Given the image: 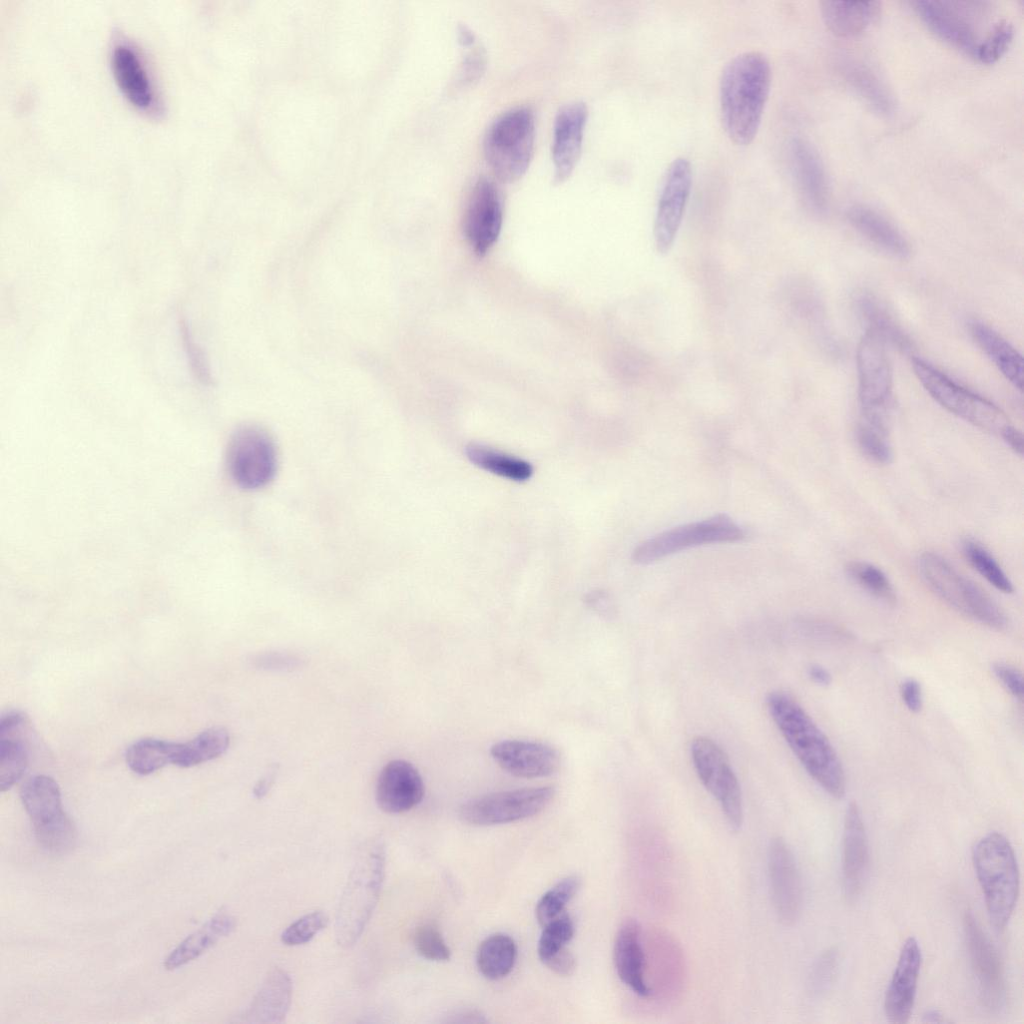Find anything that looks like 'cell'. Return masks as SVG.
I'll list each match as a JSON object with an SVG mask.
<instances>
[{
  "instance_id": "1",
  "label": "cell",
  "mask_w": 1024,
  "mask_h": 1024,
  "mask_svg": "<svg viewBox=\"0 0 1024 1024\" xmlns=\"http://www.w3.org/2000/svg\"><path fill=\"white\" fill-rule=\"evenodd\" d=\"M771 86V66L758 51L736 55L723 68L719 84L723 128L737 145H749L755 138Z\"/></svg>"
},
{
  "instance_id": "2",
  "label": "cell",
  "mask_w": 1024,
  "mask_h": 1024,
  "mask_svg": "<svg viewBox=\"0 0 1024 1024\" xmlns=\"http://www.w3.org/2000/svg\"><path fill=\"white\" fill-rule=\"evenodd\" d=\"M766 702L773 721L807 773L829 795L843 797L844 770L823 731L790 695L774 691Z\"/></svg>"
},
{
  "instance_id": "3",
  "label": "cell",
  "mask_w": 1024,
  "mask_h": 1024,
  "mask_svg": "<svg viewBox=\"0 0 1024 1024\" xmlns=\"http://www.w3.org/2000/svg\"><path fill=\"white\" fill-rule=\"evenodd\" d=\"M384 868L383 841L373 839L361 850L338 905L335 934L339 945L351 947L361 937L379 899Z\"/></svg>"
},
{
  "instance_id": "4",
  "label": "cell",
  "mask_w": 1024,
  "mask_h": 1024,
  "mask_svg": "<svg viewBox=\"0 0 1024 1024\" xmlns=\"http://www.w3.org/2000/svg\"><path fill=\"white\" fill-rule=\"evenodd\" d=\"M975 873L991 923L997 930L1008 924L1019 896V869L1009 840L991 832L972 849Z\"/></svg>"
},
{
  "instance_id": "5",
  "label": "cell",
  "mask_w": 1024,
  "mask_h": 1024,
  "mask_svg": "<svg viewBox=\"0 0 1024 1024\" xmlns=\"http://www.w3.org/2000/svg\"><path fill=\"white\" fill-rule=\"evenodd\" d=\"M917 566L927 586L947 605L991 629L1007 627V616L998 604L943 557L925 552L919 556Z\"/></svg>"
},
{
  "instance_id": "6",
  "label": "cell",
  "mask_w": 1024,
  "mask_h": 1024,
  "mask_svg": "<svg viewBox=\"0 0 1024 1024\" xmlns=\"http://www.w3.org/2000/svg\"><path fill=\"white\" fill-rule=\"evenodd\" d=\"M534 115L528 107L503 112L486 131L485 158L496 177L513 182L526 172L533 155Z\"/></svg>"
},
{
  "instance_id": "7",
  "label": "cell",
  "mask_w": 1024,
  "mask_h": 1024,
  "mask_svg": "<svg viewBox=\"0 0 1024 1024\" xmlns=\"http://www.w3.org/2000/svg\"><path fill=\"white\" fill-rule=\"evenodd\" d=\"M911 363L914 374L927 393L950 413L998 435L1011 424L1000 407L962 386L931 363L919 357H913Z\"/></svg>"
},
{
  "instance_id": "8",
  "label": "cell",
  "mask_w": 1024,
  "mask_h": 1024,
  "mask_svg": "<svg viewBox=\"0 0 1024 1024\" xmlns=\"http://www.w3.org/2000/svg\"><path fill=\"white\" fill-rule=\"evenodd\" d=\"M20 798L43 849L61 855L74 848L77 831L63 810L61 792L53 778L46 775L31 777L22 786Z\"/></svg>"
},
{
  "instance_id": "9",
  "label": "cell",
  "mask_w": 1024,
  "mask_h": 1024,
  "mask_svg": "<svg viewBox=\"0 0 1024 1024\" xmlns=\"http://www.w3.org/2000/svg\"><path fill=\"white\" fill-rule=\"evenodd\" d=\"M887 344L866 330L856 353L861 420L889 428L893 375Z\"/></svg>"
},
{
  "instance_id": "10",
  "label": "cell",
  "mask_w": 1024,
  "mask_h": 1024,
  "mask_svg": "<svg viewBox=\"0 0 1024 1024\" xmlns=\"http://www.w3.org/2000/svg\"><path fill=\"white\" fill-rule=\"evenodd\" d=\"M743 537V530L730 517L718 514L672 528L640 543L634 549L632 559L638 564H648L689 547L735 542Z\"/></svg>"
},
{
  "instance_id": "11",
  "label": "cell",
  "mask_w": 1024,
  "mask_h": 1024,
  "mask_svg": "<svg viewBox=\"0 0 1024 1024\" xmlns=\"http://www.w3.org/2000/svg\"><path fill=\"white\" fill-rule=\"evenodd\" d=\"M691 757L700 781L718 801L731 829L738 831L743 823L742 794L726 754L713 740L700 736L691 743Z\"/></svg>"
},
{
  "instance_id": "12",
  "label": "cell",
  "mask_w": 1024,
  "mask_h": 1024,
  "mask_svg": "<svg viewBox=\"0 0 1024 1024\" xmlns=\"http://www.w3.org/2000/svg\"><path fill=\"white\" fill-rule=\"evenodd\" d=\"M550 786L486 794L464 803L460 818L470 825L490 826L519 821L541 812L553 799Z\"/></svg>"
},
{
  "instance_id": "13",
  "label": "cell",
  "mask_w": 1024,
  "mask_h": 1024,
  "mask_svg": "<svg viewBox=\"0 0 1024 1024\" xmlns=\"http://www.w3.org/2000/svg\"><path fill=\"white\" fill-rule=\"evenodd\" d=\"M227 464L233 480L244 489L267 485L277 468V455L269 434L257 426H245L232 436Z\"/></svg>"
},
{
  "instance_id": "14",
  "label": "cell",
  "mask_w": 1024,
  "mask_h": 1024,
  "mask_svg": "<svg viewBox=\"0 0 1024 1024\" xmlns=\"http://www.w3.org/2000/svg\"><path fill=\"white\" fill-rule=\"evenodd\" d=\"M914 12L938 38L975 58L980 40L973 15L979 13L975 2L913 1Z\"/></svg>"
},
{
  "instance_id": "15",
  "label": "cell",
  "mask_w": 1024,
  "mask_h": 1024,
  "mask_svg": "<svg viewBox=\"0 0 1024 1024\" xmlns=\"http://www.w3.org/2000/svg\"><path fill=\"white\" fill-rule=\"evenodd\" d=\"M963 927L980 1000L987 1009L998 1012L1004 1007L1007 995L1001 959L970 911L964 915Z\"/></svg>"
},
{
  "instance_id": "16",
  "label": "cell",
  "mask_w": 1024,
  "mask_h": 1024,
  "mask_svg": "<svg viewBox=\"0 0 1024 1024\" xmlns=\"http://www.w3.org/2000/svg\"><path fill=\"white\" fill-rule=\"evenodd\" d=\"M692 187L688 159L673 160L666 170L654 221L655 246L659 253L670 250L681 225Z\"/></svg>"
},
{
  "instance_id": "17",
  "label": "cell",
  "mask_w": 1024,
  "mask_h": 1024,
  "mask_svg": "<svg viewBox=\"0 0 1024 1024\" xmlns=\"http://www.w3.org/2000/svg\"><path fill=\"white\" fill-rule=\"evenodd\" d=\"M768 877L775 913L784 925L794 924L803 903L802 882L794 854L782 837H775L768 847Z\"/></svg>"
},
{
  "instance_id": "18",
  "label": "cell",
  "mask_w": 1024,
  "mask_h": 1024,
  "mask_svg": "<svg viewBox=\"0 0 1024 1024\" xmlns=\"http://www.w3.org/2000/svg\"><path fill=\"white\" fill-rule=\"evenodd\" d=\"M503 220V203L496 184L485 176L473 184L464 213V233L478 255L496 242Z\"/></svg>"
},
{
  "instance_id": "19",
  "label": "cell",
  "mask_w": 1024,
  "mask_h": 1024,
  "mask_svg": "<svg viewBox=\"0 0 1024 1024\" xmlns=\"http://www.w3.org/2000/svg\"><path fill=\"white\" fill-rule=\"evenodd\" d=\"M490 754L503 770L521 778L550 776L560 765L558 751L536 741L502 740L491 746Z\"/></svg>"
},
{
  "instance_id": "20",
  "label": "cell",
  "mask_w": 1024,
  "mask_h": 1024,
  "mask_svg": "<svg viewBox=\"0 0 1024 1024\" xmlns=\"http://www.w3.org/2000/svg\"><path fill=\"white\" fill-rule=\"evenodd\" d=\"M922 954L917 939L907 938L886 991L884 1010L887 1019L896 1024L908 1022L916 997Z\"/></svg>"
},
{
  "instance_id": "21",
  "label": "cell",
  "mask_w": 1024,
  "mask_h": 1024,
  "mask_svg": "<svg viewBox=\"0 0 1024 1024\" xmlns=\"http://www.w3.org/2000/svg\"><path fill=\"white\" fill-rule=\"evenodd\" d=\"M111 64L115 80L128 100L143 111H157L158 97L138 50L125 40L117 41L112 48Z\"/></svg>"
},
{
  "instance_id": "22",
  "label": "cell",
  "mask_w": 1024,
  "mask_h": 1024,
  "mask_svg": "<svg viewBox=\"0 0 1024 1024\" xmlns=\"http://www.w3.org/2000/svg\"><path fill=\"white\" fill-rule=\"evenodd\" d=\"M424 796L418 770L406 760H392L381 770L376 784V802L387 813L398 814L417 806Z\"/></svg>"
},
{
  "instance_id": "23",
  "label": "cell",
  "mask_w": 1024,
  "mask_h": 1024,
  "mask_svg": "<svg viewBox=\"0 0 1024 1024\" xmlns=\"http://www.w3.org/2000/svg\"><path fill=\"white\" fill-rule=\"evenodd\" d=\"M588 109L583 102H572L558 111L553 129L552 159L554 181L561 183L572 173L579 159Z\"/></svg>"
},
{
  "instance_id": "24",
  "label": "cell",
  "mask_w": 1024,
  "mask_h": 1024,
  "mask_svg": "<svg viewBox=\"0 0 1024 1024\" xmlns=\"http://www.w3.org/2000/svg\"><path fill=\"white\" fill-rule=\"evenodd\" d=\"M869 865L868 838L861 811L854 802L846 809L843 828V890L849 901L862 891Z\"/></svg>"
},
{
  "instance_id": "25",
  "label": "cell",
  "mask_w": 1024,
  "mask_h": 1024,
  "mask_svg": "<svg viewBox=\"0 0 1024 1024\" xmlns=\"http://www.w3.org/2000/svg\"><path fill=\"white\" fill-rule=\"evenodd\" d=\"M613 959L618 977L629 989L644 998L652 994L646 980L642 927L636 919L627 918L618 928Z\"/></svg>"
},
{
  "instance_id": "26",
  "label": "cell",
  "mask_w": 1024,
  "mask_h": 1024,
  "mask_svg": "<svg viewBox=\"0 0 1024 1024\" xmlns=\"http://www.w3.org/2000/svg\"><path fill=\"white\" fill-rule=\"evenodd\" d=\"M26 715L10 711L0 718V790H9L26 771L29 763Z\"/></svg>"
},
{
  "instance_id": "27",
  "label": "cell",
  "mask_w": 1024,
  "mask_h": 1024,
  "mask_svg": "<svg viewBox=\"0 0 1024 1024\" xmlns=\"http://www.w3.org/2000/svg\"><path fill=\"white\" fill-rule=\"evenodd\" d=\"M790 152L795 178L806 203L816 213L825 212L829 187L819 154L809 142L800 138L792 141Z\"/></svg>"
},
{
  "instance_id": "28",
  "label": "cell",
  "mask_w": 1024,
  "mask_h": 1024,
  "mask_svg": "<svg viewBox=\"0 0 1024 1024\" xmlns=\"http://www.w3.org/2000/svg\"><path fill=\"white\" fill-rule=\"evenodd\" d=\"M846 218L859 234L885 254L898 259L910 256L911 247L906 237L875 209L862 204L852 205L846 211Z\"/></svg>"
},
{
  "instance_id": "29",
  "label": "cell",
  "mask_w": 1024,
  "mask_h": 1024,
  "mask_svg": "<svg viewBox=\"0 0 1024 1024\" xmlns=\"http://www.w3.org/2000/svg\"><path fill=\"white\" fill-rule=\"evenodd\" d=\"M881 3L878 1H834L820 3V12L826 27L842 38L855 37L863 33L879 17Z\"/></svg>"
},
{
  "instance_id": "30",
  "label": "cell",
  "mask_w": 1024,
  "mask_h": 1024,
  "mask_svg": "<svg viewBox=\"0 0 1024 1024\" xmlns=\"http://www.w3.org/2000/svg\"><path fill=\"white\" fill-rule=\"evenodd\" d=\"M838 70L845 82L877 113L891 116L896 102L880 77L866 64L850 57L840 58Z\"/></svg>"
},
{
  "instance_id": "31",
  "label": "cell",
  "mask_w": 1024,
  "mask_h": 1024,
  "mask_svg": "<svg viewBox=\"0 0 1024 1024\" xmlns=\"http://www.w3.org/2000/svg\"><path fill=\"white\" fill-rule=\"evenodd\" d=\"M969 331L981 350L1002 375L1020 392L1023 388V358L1005 338L987 324L972 320Z\"/></svg>"
},
{
  "instance_id": "32",
  "label": "cell",
  "mask_w": 1024,
  "mask_h": 1024,
  "mask_svg": "<svg viewBox=\"0 0 1024 1024\" xmlns=\"http://www.w3.org/2000/svg\"><path fill=\"white\" fill-rule=\"evenodd\" d=\"M292 995V982L282 969H274L265 979L246 1011L249 1022L278 1023L285 1017Z\"/></svg>"
},
{
  "instance_id": "33",
  "label": "cell",
  "mask_w": 1024,
  "mask_h": 1024,
  "mask_svg": "<svg viewBox=\"0 0 1024 1024\" xmlns=\"http://www.w3.org/2000/svg\"><path fill=\"white\" fill-rule=\"evenodd\" d=\"M236 927L235 918L219 913L209 919L201 928L187 936L164 960L167 970H174L201 956L221 938L228 936Z\"/></svg>"
},
{
  "instance_id": "34",
  "label": "cell",
  "mask_w": 1024,
  "mask_h": 1024,
  "mask_svg": "<svg viewBox=\"0 0 1024 1024\" xmlns=\"http://www.w3.org/2000/svg\"><path fill=\"white\" fill-rule=\"evenodd\" d=\"M857 310L867 324V330L878 335L886 344H891L900 351L909 352L911 342L893 315L879 299L869 293H863L856 300Z\"/></svg>"
},
{
  "instance_id": "35",
  "label": "cell",
  "mask_w": 1024,
  "mask_h": 1024,
  "mask_svg": "<svg viewBox=\"0 0 1024 1024\" xmlns=\"http://www.w3.org/2000/svg\"><path fill=\"white\" fill-rule=\"evenodd\" d=\"M180 748L181 743L144 738L127 749L125 759L133 772L148 775L169 763L174 764Z\"/></svg>"
},
{
  "instance_id": "36",
  "label": "cell",
  "mask_w": 1024,
  "mask_h": 1024,
  "mask_svg": "<svg viewBox=\"0 0 1024 1024\" xmlns=\"http://www.w3.org/2000/svg\"><path fill=\"white\" fill-rule=\"evenodd\" d=\"M516 957L517 947L514 940L507 934L496 933L481 942L476 962L484 977L498 980L511 972Z\"/></svg>"
},
{
  "instance_id": "37",
  "label": "cell",
  "mask_w": 1024,
  "mask_h": 1024,
  "mask_svg": "<svg viewBox=\"0 0 1024 1024\" xmlns=\"http://www.w3.org/2000/svg\"><path fill=\"white\" fill-rule=\"evenodd\" d=\"M465 452L475 465L509 480L526 481L532 476L533 468L525 460L474 443L466 446Z\"/></svg>"
},
{
  "instance_id": "38",
  "label": "cell",
  "mask_w": 1024,
  "mask_h": 1024,
  "mask_svg": "<svg viewBox=\"0 0 1024 1024\" xmlns=\"http://www.w3.org/2000/svg\"><path fill=\"white\" fill-rule=\"evenodd\" d=\"M229 743L230 737L224 728H209L191 741L181 743L174 765L188 768L213 760L226 752Z\"/></svg>"
},
{
  "instance_id": "39",
  "label": "cell",
  "mask_w": 1024,
  "mask_h": 1024,
  "mask_svg": "<svg viewBox=\"0 0 1024 1024\" xmlns=\"http://www.w3.org/2000/svg\"><path fill=\"white\" fill-rule=\"evenodd\" d=\"M962 551L970 565L997 590L1010 594L1013 583L993 555L979 542L967 538L962 542Z\"/></svg>"
},
{
  "instance_id": "40",
  "label": "cell",
  "mask_w": 1024,
  "mask_h": 1024,
  "mask_svg": "<svg viewBox=\"0 0 1024 1024\" xmlns=\"http://www.w3.org/2000/svg\"><path fill=\"white\" fill-rule=\"evenodd\" d=\"M849 578L873 597L893 603L895 589L888 576L877 566L864 561H851L845 566Z\"/></svg>"
},
{
  "instance_id": "41",
  "label": "cell",
  "mask_w": 1024,
  "mask_h": 1024,
  "mask_svg": "<svg viewBox=\"0 0 1024 1024\" xmlns=\"http://www.w3.org/2000/svg\"><path fill=\"white\" fill-rule=\"evenodd\" d=\"M581 886L578 876H569L559 881L539 899L535 913L543 927L564 913L566 905L577 894Z\"/></svg>"
},
{
  "instance_id": "42",
  "label": "cell",
  "mask_w": 1024,
  "mask_h": 1024,
  "mask_svg": "<svg viewBox=\"0 0 1024 1024\" xmlns=\"http://www.w3.org/2000/svg\"><path fill=\"white\" fill-rule=\"evenodd\" d=\"M856 442L862 454L872 462L885 465L892 461L888 428L860 420L856 428Z\"/></svg>"
},
{
  "instance_id": "43",
  "label": "cell",
  "mask_w": 1024,
  "mask_h": 1024,
  "mask_svg": "<svg viewBox=\"0 0 1024 1024\" xmlns=\"http://www.w3.org/2000/svg\"><path fill=\"white\" fill-rule=\"evenodd\" d=\"M574 935V923L567 913H563L543 926L538 943V955L543 963L553 955L566 948L565 945Z\"/></svg>"
},
{
  "instance_id": "44",
  "label": "cell",
  "mask_w": 1024,
  "mask_h": 1024,
  "mask_svg": "<svg viewBox=\"0 0 1024 1024\" xmlns=\"http://www.w3.org/2000/svg\"><path fill=\"white\" fill-rule=\"evenodd\" d=\"M1013 38V25L1007 20L998 21L981 40L974 59L984 64L997 62L1006 53Z\"/></svg>"
},
{
  "instance_id": "45",
  "label": "cell",
  "mask_w": 1024,
  "mask_h": 1024,
  "mask_svg": "<svg viewBox=\"0 0 1024 1024\" xmlns=\"http://www.w3.org/2000/svg\"><path fill=\"white\" fill-rule=\"evenodd\" d=\"M328 924V917L322 911L306 914L291 923L281 934L285 945L297 946L309 942Z\"/></svg>"
},
{
  "instance_id": "46",
  "label": "cell",
  "mask_w": 1024,
  "mask_h": 1024,
  "mask_svg": "<svg viewBox=\"0 0 1024 1024\" xmlns=\"http://www.w3.org/2000/svg\"><path fill=\"white\" fill-rule=\"evenodd\" d=\"M414 945L417 952L428 960L447 961L450 959V948L439 929L433 924H423L416 929Z\"/></svg>"
},
{
  "instance_id": "47",
  "label": "cell",
  "mask_w": 1024,
  "mask_h": 1024,
  "mask_svg": "<svg viewBox=\"0 0 1024 1024\" xmlns=\"http://www.w3.org/2000/svg\"><path fill=\"white\" fill-rule=\"evenodd\" d=\"M838 966V953L835 949L825 951L815 962L810 974L809 987L813 995H822L833 982Z\"/></svg>"
},
{
  "instance_id": "48",
  "label": "cell",
  "mask_w": 1024,
  "mask_h": 1024,
  "mask_svg": "<svg viewBox=\"0 0 1024 1024\" xmlns=\"http://www.w3.org/2000/svg\"><path fill=\"white\" fill-rule=\"evenodd\" d=\"M992 670L996 678L1012 696L1019 700L1023 698V676L1017 668L1006 663L998 662L993 664Z\"/></svg>"
},
{
  "instance_id": "49",
  "label": "cell",
  "mask_w": 1024,
  "mask_h": 1024,
  "mask_svg": "<svg viewBox=\"0 0 1024 1024\" xmlns=\"http://www.w3.org/2000/svg\"><path fill=\"white\" fill-rule=\"evenodd\" d=\"M485 56L483 48L480 47V45L475 44L467 53L462 63L460 71L461 82L464 84H470L481 77L486 63Z\"/></svg>"
},
{
  "instance_id": "50",
  "label": "cell",
  "mask_w": 1024,
  "mask_h": 1024,
  "mask_svg": "<svg viewBox=\"0 0 1024 1024\" xmlns=\"http://www.w3.org/2000/svg\"><path fill=\"white\" fill-rule=\"evenodd\" d=\"M183 342L186 348L187 357L190 365L198 377V379L204 383L211 381L210 371L207 367L204 355L199 350L197 345L191 340V336L186 326L182 325Z\"/></svg>"
},
{
  "instance_id": "51",
  "label": "cell",
  "mask_w": 1024,
  "mask_h": 1024,
  "mask_svg": "<svg viewBox=\"0 0 1024 1024\" xmlns=\"http://www.w3.org/2000/svg\"><path fill=\"white\" fill-rule=\"evenodd\" d=\"M900 693L903 703L910 712L918 713L922 709V688L916 679H906L901 685Z\"/></svg>"
},
{
  "instance_id": "52",
  "label": "cell",
  "mask_w": 1024,
  "mask_h": 1024,
  "mask_svg": "<svg viewBox=\"0 0 1024 1024\" xmlns=\"http://www.w3.org/2000/svg\"><path fill=\"white\" fill-rule=\"evenodd\" d=\"M544 964L560 976H570L575 971L576 959L569 950L564 948L553 955Z\"/></svg>"
},
{
  "instance_id": "53",
  "label": "cell",
  "mask_w": 1024,
  "mask_h": 1024,
  "mask_svg": "<svg viewBox=\"0 0 1024 1024\" xmlns=\"http://www.w3.org/2000/svg\"><path fill=\"white\" fill-rule=\"evenodd\" d=\"M1004 442L1012 449L1016 454H1023V436L1022 433L1015 428L1012 424L1007 426L1000 434Z\"/></svg>"
},
{
  "instance_id": "54",
  "label": "cell",
  "mask_w": 1024,
  "mask_h": 1024,
  "mask_svg": "<svg viewBox=\"0 0 1024 1024\" xmlns=\"http://www.w3.org/2000/svg\"><path fill=\"white\" fill-rule=\"evenodd\" d=\"M809 678L820 686H828L832 681L829 671L819 664H813L808 668Z\"/></svg>"
},
{
  "instance_id": "55",
  "label": "cell",
  "mask_w": 1024,
  "mask_h": 1024,
  "mask_svg": "<svg viewBox=\"0 0 1024 1024\" xmlns=\"http://www.w3.org/2000/svg\"><path fill=\"white\" fill-rule=\"evenodd\" d=\"M587 601L599 612L607 613L610 609L609 598L604 592L597 591L591 593Z\"/></svg>"
},
{
  "instance_id": "56",
  "label": "cell",
  "mask_w": 1024,
  "mask_h": 1024,
  "mask_svg": "<svg viewBox=\"0 0 1024 1024\" xmlns=\"http://www.w3.org/2000/svg\"><path fill=\"white\" fill-rule=\"evenodd\" d=\"M923 1018L925 1022L930 1023H941L945 1021L942 1014L935 1009H930L926 1011V1013L923 1015Z\"/></svg>"
}]
</instances>
